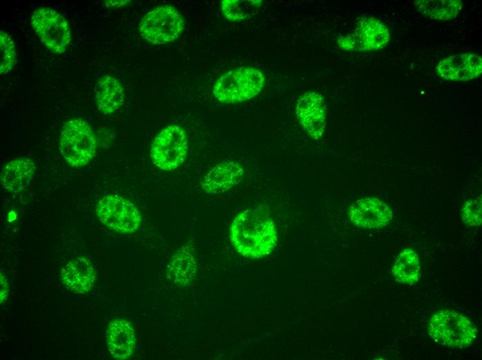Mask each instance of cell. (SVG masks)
Here are the masks:
<instances>
[{"instance_id": "cell-1", "label": "cell", "mask_w": 482, "mask_h": 360, "mask_svg": "<svg viewBox=\"0 0 482 360\" xmlns=\"http://www.w3.org/2000/svg\"><path fill=\"white\" fill-rule=\"evenodd\" d=\"M229 237L235 251L249 258H263L274 250L277 242L274 222L264 212L249 208L233 219Z\"/></svg>"}, {"instance_id": "cell-2", "label": "cell", "mask_w": 482, "mask_h": 360, "mask_svg": "<svg viewBox=\"0 0 482 360\" xmlns=\"http://www.w3.org/2000/svg\"><path fill=\"white\" fill-rule=\"evenodd\" d=\"M265 83L263 73L256 67L234 69L220 76L213 93L220 102L234 104L249 100L260 93Z\"/></svg>"}, {"instance_id": "cell-3", "label": "cell", "mask_w": 482, "mask_h": 360, "mask_svg": "<svg viewBox=\"0 0 482 360\" xmlns=\"http://www.w3.org/2000/svg\"><path fill=\"white\" fill-rule=\"evenodd\" d=\"M59 149L62 158L71 167L87 165L96 151V136L89 124L78 118L66 121L59 136Z\"/></svg>"}, {"instance_id": "cell-4", "label": "cell", "mask_w": 482, "mask_h": 360, "mask_svg": "<svg viewBox=\"0 0 482 360\" xmlns=\"http://www.w3.org/2000/svg\"><path fill=\"white\" fill-rule=\"evenodd\" d=\"M428 332L436 342L455 348L470 346L475 340L477 328L465 316L449 309H441L431 318Z\"/></svg>"}, {"instance_id": "cell-5", "label": "cell", "mask_w": 482, "mask_h": 360, "mask_svg": "<svg viewBox=\"0 0 482 360\" xmlns=\"http://www.w3.org/2000/svg\"><path fill=\"white\" fill-rule=\"evenodd\" d=\"M188 145L185 130L176 124L169 125L154 138L150 147L151 159L163 170H175L185 161Z\"/></svg>"}, {"instance_id": "cell-6", "label": "cell", "mask_w": 482, "mask_h": 360, "mask_svg": "<svg viewBox=\"0 0 482 360\" xmlns=\"http://www.w3.org/2000/svg\"><path fill=\"white\" fill-rule=\"evenodd\" d=\"M32 27L44 46L56 54L64 53L71 42L66 18L49 7H39L31 16Z\"/></svg>"}, {"instance_id": "cell-7", "label": "cell", "mask_w": 482, "mask_h": 360, "mask_svg": "<svg viewBox=\"0 0 482 360\" xmlns=\"http://www.w3.org/2000/svg\"><path fill=\"white\" fill-rule=\"evenodd\" d=\"M184 21L177 10L169 5L159 6L142 18L139 30L148 42L160 44L173 41L181 33Z\"/></svg>"}, {"instance_id": "cell-8", "label": "cell", "mask_w": 482, "mask_h": 360, "mask_svg": "<svg viewBox=\"0 0 482 360\" xmlns=\"http://www.w3.org/2000/svg\"><path fill=\"white\" fill-rule=\"evenodd\" d=\"M96 213L102 223L122 234H131L141 224V215L131 201L118 195L101 198L96 206Z\"/></svg>"}, {"instance_id": "cell-9", "label": "cell", "mask_w": 482, "mask_h": 360, "mask_svg": "<svg viewBox=\"0 0 482 360\" xmlns=\"http://www.w3.org/2000/svg\"><path fill=\"white\" fill-rule=\"evenodd\" d=\"M389 39V30L382 22L372 17H362L355 31L340 37L337 43L346 51H370L384 48Z\"/></svg>"}, {"instance_id": "cell-10", "label": "cell", "mask_w": 482, "mask_h": 360, "mask_svg": "<svg viewBox=\"0 0 482 360\" xmlns=\"http://www.w3.org/2000/svg\"><path fill=\"white\" fill-rule=\"evenodd\" d=\"M297 119L307 134L314 140L321 139L326 127L327 110L323 96L316 91H307L298 99Z\"/></svg>"}, {"instance_id": "cell-11", "label": "cell", "mask_w": 482, "mask_h": 360, "mask_svg": "<svg viewBox=\"0 0 482 360\" xmlns=\"http://www.w3.org/2000/svg\"><path fill=\"white\" fill-rule=\"evenodd\" d=\"M348 216L354 225L375 229L389 224L393 218V212L390 206L379 198L365 197L350 205Z\"/></svg>"}, {"instance_id": "cell-12", "label": "cell", "mask_w": 482, "mask_h": 360, "mask_svg": "<svg viewBox=\"0 0 482 360\" xmlns=\"http://www.w3.org/2000/svg\"><path fill=\"white\" fill-rule=\"evenodd\" d=\"M437 75L452 82H465L479 78L482 72L481 57L464 53L444 57L436 66Z\"/></svg>"}, {"instance_id": "cell-13", "label": "cell", "mask_w": 482, "mask_h": 360, "mask_svg": "<svg viewBox=\"0 0 482 360\" xmlns=\"http://www.w3.org/2000/svg\"><path fill=\"white\" fill-rule=\"evenodd\" d=\"M245 174L244 167L233 161H224L212 168L201 179L200 187L206 193L225 192L238 184Z\"/></svg>"}, {"instance_id": "cell-14", "label": "cell", "mask_w": 482, "mask_h": 360, "mask_svg": "<svg viewBox=\"0 0 482 360\" xmlns=\"http://www.w3.org/2000/svg\"><path fill=\"white\" fill-rule=\"evenodd\" d=\"M107 344L111 356L117 359H126L133 354L136 338L134 330L127 321L116 318L107 327Z\"/></svg>"}, {"instance_id": "cell-15", "label": "cell", "mask_w": 482, "mask_h": 360, "mask_svg": "<svg viewBox=\"0 0 482 360\" xmlns=\"http://www.w3.org/2000/svg\"><path fill=\"white\" fill-rule=\"evenodd\" d=\"M96 271L90 262L84 258H77L69 262L61 270L60 278L71 291L85 294L93 287Z\"/></svg>"}, {"instance_id": "cell-16", "label": "cell", "mask_w": 482, "mask_h": 360, "mask_svg": "<svg viewBox=\"0 0 482 360\" xmlns=\"http://www.w3.org/2000/svg\"><path fill=\"white\" fill-rule=\"evenodd\" d=\"M124 89L115 77L105 75L100 77L94 88L95 104L101 112L109 114L119 109L124 102Z\"/></svg>"}, {"instance_id": "cell-17", "label": "cell", "mask_w": 482, "mask_h": 360, "mask_svg": "<svg viewBox=\"0 0 482 360\" xmlns=\"http://www.w3.org/2000/svg\"><path fill=\"white\" fill-rule=\"evenodd\" d=\"M33 161L26 157L16 158L8 162L1 174V182L4 188L11 192L26 189L35 172Z\"/></svg>"}, {"instance_id": "cell-18", "label": "cell", "mask_w": 482, "mask_h": 360, "mask_svg": "<svg viewBox=\"0 0 482 360\" xmlns=\"http://www.w3.org/2000/svg\"><path fill=\"white\" fill-rule=\"evenodd\" d=\"M197 271V262L188 244L178 249L168 265V276L178 286H188L193 280Z\"/></svg>"}, {"instance_id": "cell-19", "label": "cell", "mask_w": 482, "mask_h": 360, "mask_svg": "<svg viewBox=\"0 0 482 360\" xmlns=\"http://www.w3.org/2000/svg\"><path fill=\"white\" fill-rule=\"evenodd\" d=\"M420 261L417 253L411 249H403L398 255L392 269L396 281L412 285L420 278Z\"/></svg>"}, {"instance_id": "cell-20", "label": "cell", "mask_w": 482, "mask_h": 360, "mask_svg": "<svg viewBox=\"0 0 482 360\" xmlns=\"http://www.w3.org/2000/svg\"><path fill=\"white\" fill-rule=\"evenodd\" d=\"M414 5L423 15L441 21L454 19L463 6L459 0H420L414 1Z\"/></svg>"}, {"instance_id": "cell-21", "label": "cell", "mask_w": 482, "mask_h": 360, "mask_svg": "<svg viewBox=\"0 0 482 360\" xmlns=\"http://www.w3.org/2000/svg\"><path fill=\"white\" fill-rule=\"evenodd\" d=\"M261 4V1L224 0L221 9L229 20L239 21L253 15Z\"/></svg>"}, {"instance_id": "cell-22", "label": "cell", "mask_w": 482, "mask_h": 360, "mask_svg": "<svg viewBox=\"0 0 482 360\" xmlns=\"http://www.w3.org/2000/svg\"><path fill=\"white\" fill-rule=\"evenodd\" d=\"M0 73H8L16 62V51L11 37L3 30L0 33Z\"/></svg>"}, {"instance_id": "cell-23", "label": "cell", "mask_w": 482, "mask_h": 360, "mask_svg": "<svg viewBox=\"0 0 482 360\" xmlns=\"http://www.w3.org/2000/svg\"><path fill=\"white\" fill-rule=\"evenodd\" d=\"M481 197L467 201L462 208L461 217L463 222L470 226L481 224Z\"/></svg>"}, {"instance_id": "cell-24", "label": "cell", "mask_w": 482, "mask_h": 360, "mask_svg": "<svg viewBox=\"0 0 482 360\" xmlns=\"http://www.w3.org/2000/svg\"><path fill=\"white\" fill-rule=\"evenodd\" d=\"M8 295V284L4 276L1 274V303L5 301Z\"/></svg>"}, {"instance_id": "cell-25", "label": "cell", "mask_w": 482, "mask_h": 360, "mask_svg": "<svg viewBox=\"0 0 482 360\" xmlns=\"http://www.w3.org/2000/svg\"><path fill=\"white\" fill-rule=\"evenodd\" d=\"M130 1H106L105 4L108 7L118 8L128 3Z\"/></svg>"}, {"instance_id": "cell-26", "label": "cell", "mask_w": 482, "mask_h": 360, "mask_svg": "<svg viewBox=\"0 0 482 360\" xmlns=\"http://www.w3.org/2000/svg\"><path fill=\"white\" fill-rule=\"evenodd\" d=\"M15 217H16V215H15V213H10L9 214V220H10V221H12V220H13V219H15Z\"/></svg>"}]
</instances>
